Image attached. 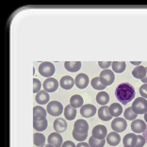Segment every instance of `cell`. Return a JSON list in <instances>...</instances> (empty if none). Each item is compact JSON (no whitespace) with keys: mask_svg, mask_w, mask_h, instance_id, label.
Instances as JSON below:
<instances>
[{"mask_svg":"<svg viewBox=\"0 0 147 147\" xmlns=\"http://www.w3.org/2000/svg\"><path fill=\"white\" fill-rule=\"evenodd\" d=\"M115 96L123 105L131 102L135 97V89L129 83H122L115 90Z\"/></svg>","mask_w":147,"mask_h":147,"instance_id":"1","label":"cell"},{"mask_svg":"<svg viewBox=\"0 0 147 147\" xmlns=\"http://www.w3.org/2000/svg\"><path fill=\"white\" fill-rule=\"evenodd\" d=\"M131 108L136 114H145L147 112V100L142 97L136 98Z\"/></svg>","mask_w":147,"mask_h":147,"instance_id":"2","label":"cell"},{"mask_svg":"<svg viewBox=\"0 0 147 147\" xmlns=\"http://www.w3.org/2000/svg\"><path fill=\"white\" fill-rule=\"evenodd\" d=\"M39 73L41 76L49 78L55 74V66L51 62H42L39 66Z\"/></svg>","mask_w":147,"mask_h":147,"instance_id":"3","label":"cell"},{"mask_svg":"<svg viewBox=\"0 0 147 147\" xmlns=\"http://www.w3.org/2000/svg\"><path fill=\"white\" fill-rule=\"evenodd\" d=\"M99 78H100V81L102 82V84L104 86H106V87L109 86L114 82V79H115L114 73L109 69L104 70V71H102L100 73Z\"/></svg>","mask_w":147,"mask_h":147,"instance_id":"4","label":"cell"},{"mask_svg":"<svg viewBox=\"0 0 147 147\" xmlns=\"http://www.w3.org/2000/svg\"><path fill=\"white\" fill-rule=\"evenodd\" d=\"M46 111H47L50 115L52 116H59L63 112V107L61 105V103H59L58 101H52L49 102V104H47V108H46Z\"/></svg>","mask_w":147,"mask_h":147,"instance_id":"5","label":"cell"},{"mask_svg":"<svg viewBox=\"0 0 147 147\" xmlns=\"http://www.w3.org/2000/svg\"><path fill=\"white\" fill-rule=\"evenodd\" d=\"M127 127V123L126 121L123 118H120V117H117L111 123V128L113 129V131L120 133V132H123Z\"/></svg>","mask_w":147,"mask_h":147,"instance_id":"6","label":"cell"},{"mask_svg":"<svg viewBox=\"0 0 147 147\" xmlns=\"http://www.w3.org/2000/svg\"><path fill=\"white\" fill-rule=\"evenodd\" d=\"M42 87H43V89H45V91L47 92L48 93L54 92L59 88V82H58V80L54 78H49L43 81Z\"/></svg>","mask_w":147,"mask_h":147,"instance_id":"7","label":"cell"},{"mask_svg":"<svg viewBox=\"0 0 147 147\" xmlns=\"http://www.w3.org/2000/svg\"><path fill=\"white\" fill-rule=\"evenodd\" d=\"M108 136V130L107 127L103 125H95L92 129V136L94 139L97 140H104Z\"/></svg>","mask_w":147,"mask_h":147,"instance_id":"8","label":"cell"},{"mask_svg":"<svg viewBox=\"0 0 147 147\" xmlns=\"http://www.w3.org/2000/svg\"><path fill=\"white\" fill-rule=\"evenodd\" d=\"M74 130H75L76 132L79 133V134H88L89 123L83 119L78 120V121L75 123V125H74Z\"/></svg>","mask_w":147,"mask_h":147,"instance_id":"9","label":"cell"},{"mask_svg":"<svg viewBox=\"0 0 147 147\" xmlns=\"http://www.w3.org/2000/svg\"><path fill=\"white\" fill-rule=\"evenodd\" d=\"M96 109L95 106H93L92 104H87L81 107L80 109V114L85 118H92L95 115L96 113Z\"/></svg>","mask_w":147,"mask_h":147,"instance_id":"10","label":"cell"},{"mask_svg":"<svg viewBox=\"0 0 147 147\" xmlns=\"http://www.w3.org/2000/svg\"><path fill=\"white\" fill-rule=\"evenodd\" d=\"M89 76L86 74H79L75 78V84L78 89H85L89 85Z\"/></svg>","mask_w":147,"mask_h":147,"instance_id":"11","label":"cell"},{"mask_svg":"<svg viewBox=\"0 0 147 147\" xmlns=\"http://www.w3.org/2000/svg\"><path fill=\"white\" fill-rule=\"evenodd\" d=\"M46 110L42 107L36 106L33 109V121H43L46 119Z\"/></svg>","mask_w":147,"mask_h":147,"instance_id":"12","label":"cell"},{"mask_svg":"<svg viewBox=\"0 0 147 147\" xmlns=\"http://www.w3.org/2000/svg\"><path fill=\"white\" fill-rule=\"evenodd\" d=\"M47 142L49 144L53 145L54 147H61L62 145V137L58 132H53L49 134Z\"/></svg>","mask_w":147,"mask_h":147,"instance_id":"13","label":"cell"},{"mask_svg":"<svg viewBox=\"0 0 147 147\" xmlns=\"http://www.w3.org/2000/svg\"><path fill=\"white\" fill-rule=\"evenodd\" d=\"M147 125L145 122H143L142 120H134L131 123V129L134 133L140 134V133H143L145 131Z\"/></svg>","mask_w":147,"mask_h":147,"instance_id":"14","label":"cell"},{"mask_svg":"<svg viewBox=\"0 0 147 147\" xmlns=\"http://www.w3.org/2000/svg\"><path fill=\"white\" fill-rule=\"evenodd\" d=\"M53 127H54L55 131L58 132V133H62V132H65L66 129H67V123L63 118H57L54 123H53Z\"/></svg>","mask_w":147,"mask_h":147,"instance_id":"15","label":"cell"},{"mask_svg":"<svg viewBox=\"0 0 147 147\" xmlns=\"http://www.w3.org/2000/svg\"><path fill=\"white\" fill-rule=\"evenodd\" d=\"M123 143L125 147H135L137 143V135L135 133H129L123 137Z\"/></svg>","mask_w":147,"mask_h":147,"instance_id":"16","label":"cell"},{"mask_svg":"<svg viewBox=\"0 0 147 147\" xmlns=\"http://www.w3.org/2000/svg\"><path fill=\"white\" fill-rule=\"evenodd\" d=\"M59 85L63 90H71L74 85H75V79L72 76H65L61 79L59 81Z\"/></svg>","mask_w":147,"mask_h":147,"instance_id":"17","label":"cell"},{"mask_svg":"<svg viewBox=\"0 0 147 147\" xmlns=\"http://www.w3.org/2000/svg\"><path fill=\"white\" fill-rule=\"evenodd\" d=\"M98 117L102 121H109L112 118L111 114L109 112V107L102 106L101 108L98 109Z\"/></svg>","mask_w":147,"mask_h":147,"instance_id":"18","label":"cell"},{"mask_svg":"<svg viewBox=\"0 0 147 147\" xmlns=\"http://www.w3.org/2000/svg\"><path fill=\"white\" fill-rule=\"evenodd\" d=\"M107 142L109 143L110 146H117L121 142V137L117 132H110L109 134L107 136Z\"/></svg>","mask_w":147,"mask_h":147,"instance_id":"19","label":"cell"},{"mask_svg":"<svg viewBox=\"0 0 147 147\" xmlns=\"http://www.w3.org/2000/svg\"><path fill=\"white\" fill-rule=\"evenodd\" d=\"M36 102L38 103L40 105H45L47 104L49 102V99H50V96H49V93L45 91H40L38 93L36 94Z\"/></svg>","mask_w":147,"mask_h":147,"instance_id":"20","label":"cell"},{"mask_svg":"<svg viewBox=\"0 0 147 147\" xmlns=\"http://www.w3.org/2000/svg\"><path fill=\"white\" fill-rule=\"evenodd\" d=\"M64 67L70 73H76V72H78L79 69L81 68V62L80 61H65Z\"/></svg>","mask_w":147,"mask_h":147,"instance_id":"21","label":"cell"},{"mask_svg":"<svg viewBox=\"0 0 147 147\" xmlns=\"http://www.w3.org/2000/svg\"><path fill=\"white\" fill-rule=\"evenodd\" d=\"M132 75L135 78L142 80L146 76V68L142 65L137 66V67L132 71Z\"/></svg>","mask_w":147,"mask_h":147,"instance_id":"22","label":"cell"},{"mask_svg":"<svg viewBox=\"0 0 147 147\" xmlns=\"http://www.w3.org/2000/svg\"><path fill=\"white\" fill-rule=\"evenodd\" d=\"M96 102L101 106H106L109 102V95L106 92H100L96 95Z\"/></svg>","mask_w":147,"mask_h":147,"instance_id":"23","label":"cell"},{"mask_svg":"<svg viewBox=\"0 0 147 147\" xmlns=\"http://www.w3.org/2000/svg\"><path fill=\"white\" fill-rule=\"evenodd\" d=\"M109 112L112 117H116L117 118V117H119L123 112L122 106L118 104V103H113V104L109 106Z\"/></svg>","mask_w":147,"mask_h":147,"instance_id":"24","label":"cell"},{"mask_svg":"<svg viewBox=\"0 0 147 147\" xmlns=\"http://www.w3.org/2000/svg\"><path fill=\"white\" fill-rule=\"evenodd\" d=\"M76 109L72 107L71 105H68L64 109V117L69 121H72L76 118Z\"/></svg>","mask_w":147,"mask_h":147,"instance_id":"25","label":"cell"},{"mask_svg":"<svg viewBox=\"0 0 147 147\" xmlns=\"http://www.w3.org/2000/svg\"><path fill=\"white\" fill-rule=\"evenodd\" d=\"M83 98L81 95L79 94H75L70 98V105L74 107L75 109L76 108H81L83 106Z\"/></svg>","mask_w":147,"mask_h":147,"instance_id":"26","label":"cell"},{"mask_svg":"<svg viewBox=\"0 0 147 147\" xmlns=\"http://www.w3.org/2000/svg\"><path fill=\"white\" fill-rule=\"evenodd\" d=\"M33 142H34V144L38 147H42V145H45V137L43 134L40 132H36L34 133V136H33Z\"/></svg>","mask_w":147,"mask_h":147,"instance_id":"27","label":"cell"},{"mask_svg":"<svg viewBox=\"0 0 147 147\" xmlns=\"http://www.w3.org/2000/svg\"><path fill=\"white\" fill-rule=\"evenodd\" d=\"M47 120H43V121H33V127H34V129L36 130V131L38 132H42L43 131V130H45L46 128H47Z\"/></svg>","mask_w":147,"mask_h":147,"instance_id":"28","label":"cell"},{"mask_svg":"<svg viewBox=\"0 0 147 147\" xmlns=\"http://www.w3.org/2000/svg\"><path fill=\"white\" fill-rule=\"evenodd\" d=\"M112 70L115 73H123L126 68V64L125 61H113L112 62Z\"/></svg>","mask_w":147,"mask_h":147,"instance_id":"29","label":"cell"},{"mask_svg":"<svg viewBox=\"0 0 147 147\" xmlns=\"http://www.w3.org/2000/svg\"><path fill=\"white\" fill-rule=\"evenodd\" d=\"M106 143V140H97L93 137H91L89 139V144L91 147H104Z\"/></svg>","mask_w":147,"mask_h":147,"instance_id":"30","label":"cell"},{"mask_svg":"<svg viewBox=\"0 0 147 147\" xmlns=\"http://www.w3.org/2000/svg\"><path fill=\"white\" fill-rule=\"evenodd\" d=\"M123 117H125V119L128 120V121H134V120H136L137 117H138V114H136V113L133 111L132 108L130 107V108H127L125 110Z\"/></svg>","mask_w":147,"mask_h":147,"instance_id":"31","label":"cell"},{"mask_svg":"<svg viewBox=\"0 0 147 147\" xmlns=\"http://www.w3.org/2000/svg\"><path fill=\"white\" fill-rule=\"evenodd\" d=\"M91 84H92V87L93 89L95 90H99V91H103L106 86H104L102 84V82L100 81V78H93L91 81Z\"/></svg>","mask_w":147,"mask_h":147,"instance_id":"32","label":"cell"},{"mask_svg":"<svg viewBox=\"0 0 147 147\" xmlns=\"http://www.w3.org/2000/svg\"><path fill=\"white\" fill-rule=\"evenodd\" d=\"M73 137H74V139H75L76 141L81 142L84 141V140L87 139V137H88V134H79V133L76 132L75 130H73Z\"/></svg>","mask_w":147,"mask_h":147,"instance_id":"33","label":"cell"},{"mask_svg":"<svg viewBox=\"0 0 147 147\" xmlns=\"http://www.w3.org/2000/svg\"><path fill=\"white\" fill-rule=\"evenodd\" d=\"M41 87H42V83L39 79L37 78L33 79V92H34V93H38L41 91Z\"/></svg>","mask_w":147,"mask_h":147,"instance_id":"34","label":"cell"},{"mask_svg":"<svg viewBox=\"0 0 147 147\" xmlns=\"http://www.w3.org/2000/svg\"><path fill=\"white\" fill-rule=\"evenodd\" d=\"M145 143L146 142H145L144 137L142 135H137V143L135 147H143V145H144Z\"/></svg>","mask_w":147,"mask_h":147,"instance_id":"35","label":"cell"},{"mask_svg":"<svg viewBox=\"0 0 147 147\" xmlns=\"http://www.w3.org/2000/svg\"><path fill=\"white\" fill-rule=\"evenodd\" d=\"M140 94L142 95V98H147V84H143L140 87Z\"/></svg>","mask_w":147,"mask_h":147,"instance_id":"36","label":"cell"},{"mask_svg":"<svg viewBox=\"0 0 147 147\" xmlns=\"http://www.w3.org/2000/svg\"><path fill=\"white\" fill-rule=\"evenodd\" d=\"M98 64L99 66L101 67L102 69H104V70H107L110 65L112 64V62H110V61H99L98 62Z\"/></svg>","mask_w":147,"mask_h":147,"instance_id":"37","label":"cell"},{"mask_svg":"<svg viewBox=\"0 0 147 147\" xmlns=\"http://www.w3.org/2000/svg\"><path fill=\"white\" fill-rule=\"evenodd\" d=\"M61 147H76V144L73 142H71V141H66V142H64L62 143Z\"/></svg>","mask_w":147,"mask_h":147,"instance_id":"38","label":"cell"},{"mask_svg":"<svg viewBox=\"0 0 147 147\" xmlns=\"http://www.w3.org/2000/svg\"><path fill=\"white\" fill-rule=\"evenodd\" d=\"M76 147H91V146H90L89 143L84 142H79L78 145H76Z\"/></svg>","mask_w":147,"mask_h":147,"instance_id":"39","label":"cell"},{"mask_svg":"<svg viewBox=\"0 0 147 147\" xmlns=\"http://www.w3.org/2000/svg\"><path fill=\"white\" fill-rule=\"evenodd\" d=\"M142 136L144 137V139H145V142L147 143V126H146V129H145V131L142 133Z\"/></svg>","mask_w":147,"mask_h":147,"instance_id":"40","label":"cell"},{"mask_svg":"<svg viewBox=\"0 0 147 147\" xmlns=\"http://www.w3.org/2000/svg\"><path fill=\"white\" fill-rule=\"evenodd\" d=\"M142 82H143V84H147V68H146V76L144 78L142 79Z\"/></svg>","mask_w":147,"mask_h":147,"instance_id":"41","label":"cell"},{"mask_svg":"<svg viewBox=\"0 0 147 147\" xmlns=\"http://www.w3.org/2000/svg\"><path fill=\"white\" fill-rule=\"evenodd\" d=\"M131 62V64H133V65H137V66H140V64H142V62L141 61H137V62H135V61H130Z\"/></svg>","mask_w":147,"mask_h":147,"instance_id":"42","label":"cell"},{"mask_svg":"<svg viewBox=\"0 0 147 147\" xmlns=\"http://www.w3.org/2000/svg\"><path fill=\"white\" fill-rule=\"evenodd\" d=\"M42 147H54V146L51 145V144H49V143H48V144H45V145H42Z\"/></svg>","mask_w":147,"mask_h":147,"instance_id":"43","label":"cell"},{"mask_svg":"<svg viewBox=\"0 0 147 147\" xmlns=\"http://www.w3.org/2000/svg\"><path fill=\"white\" fill-rule=\"evenodd\" d=\"M144 120H145V122L147 123V112L144 114Z\"/></svg>","mask_w":147,"mask_h":147,"instance_id":"44","label":"cell"},{"mask_svg":"<svg viewBox=\"0 0 147 147\" xmlns=\"http://www.w3.org/2000/svg\"><path fill=\"white\" fill-rule=\"evenodd\" d=\"M123 147H125V146H123Z\"/></svg>","mask_w":147,"mask_h":147,"instance_id":"45","label":"cell"}]
</instances>
